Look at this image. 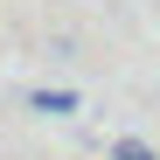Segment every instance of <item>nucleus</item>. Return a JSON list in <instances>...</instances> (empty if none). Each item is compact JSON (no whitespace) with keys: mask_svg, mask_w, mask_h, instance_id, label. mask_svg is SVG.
<instances>
[{"mask_svg":"<svg viewBox=\"0 0 160 160\" xmlns=\"http://www.w3.org/2000/svg\"><path fill=\"white\" fill-rule=\"evenodd\" d=\"M28 104L49 112V118H70V112H77V91H28Z\"/></svg>","mask_w":160,"mask_h":160,"instance_id":"obj_1","label":"nucleus"},{"mask_svg":"<svg viewBox=\"0 0 160 160\" xmlns=\"http://www.w3.org/2000/svg\"><path fill=\"white\" fill-rule=\"evenodd\" d=\"M104 160H160L146 139H112V146H104Z\"/></svg>","mask_w":160,"mask_h":160,"instance_id":"obj_2","label":"nucleus"}]
</instances>
